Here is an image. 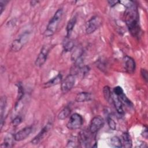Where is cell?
I'll use <instances>...</instances> for the list:
<instances>
[{
    "label": "cell",
    "instance_id": "cell-19",
    "mask_svg": "<svg viewBox=\"0 0 148 148\" xmlns=\"http://www.w3.org/2000/svg\"><path fill=\"white\" fill-rule=\"evenodd\" d=\"M76 23V17H73L68 22L66 25V38H69L73 31V29Z\"/></svg>",
    "mask_w": 148,
    "mask_h": 148
},
{
    "label": "cell",
    "instance_id": "cell-25",
    "mask_svg": "<svg viewBox=\"0 0 148 148\" xmlns=\"http://www.w3.org/2000/svg\"><path fill=\"white\" fill-rule=\"evenodd\" d=\"M79 143L78 139L76 136H72L70 138L67 142L66 147H76L79 145Z\"/></svg>",
    "mask_w": 148,
    "mask_h": 148
},
{
    "label": "cell",
    "instance_id": "cell-9",
    "mask_svg": "<svg viewBox=\"0 0 148 148\" xmlns=\"http://www.w3.org/2000/svg\"><path fill=\"white\" fill-rule=\"evenodd\" d=\"M104 125V120L103 118L100 116H96L94 117L91 120L89 131L92 134H95L98 132Z\"/></svg>",
    "mask_w": 148,
    "mask_h": 148
},
{
    "label": "cell",
    "instance_id": "cell-28",
    "mask_svg": "<svg viewBox=\"0 0 148 148\" xmlns=\"http://www.w3.org/2000/svg\"><path fill=\"white\" fill-rule=\"evenodd\" d=\"M113 92L116 95L119 96L123 93H124V91L120 86H116L113 89Z\"/></svg>",
    "mask_w": 148,
    "mask_h": 148
},
{
    "label": "cell",
    "instance_id": "cell-2",
    "mask_svg": "<svg viewBox=\"0 0 148 148\" xmlns=\"http://www.w3.org/2000/svg\"><path fill=\"white\" fill-rule=\"evenodd\" d=\"M62 14L63 10L61 8L58 9L56 12L54 16L50 20L47 25V27L44 32L43 35L45 37H49L54 34L61 20Z\"/></svg>",
    "mask_w": 148,
    "mask_h": 148
},
{
    "label": "cell",
    "instance_id": "cell-29",
    "mask_svg": "<svg viewBox=\"0 0 148 148\" xmlns=\"http://www.w3.org/2000/svg\"><path fill=\"white\" fill-rule=\"evenodd\" d=\"M9 2V1L6 0H0V14H1L6 6V4Z\"/></svg>",
    "mask_w": 148,
    "mask_h": 148
},
{
    "label": "cell",
    "instance_id": "cell-5",
    "mask_svg": "<svg viewBox=\"0 0 148 148\" xmlns=\"http://www.w3.org/2000/svg\"><path fill=\"white\" fill-rule=\"evenodd\" d=\"M50 50V45H46L42 46L35 62V64L36 66L40 67L45 63V62L47 60Z\"/></svg>",
    "mask_w": 148,
    "mask_h": 148
},
{
    "label": "cell",
    "instance_id": "cell-10",
    "mask_svg": "<svg viewBox=\"0 0 148 148\" xmlns=\"http://www.w3.org/2000/svg\"><path fill=\"white\" fill-rule=\"evenodd\" d=\"M92 134L90 131L82 130L81 131L78 135L77 139L79 144L83 147H88V145L90 144Z\"/></svg>",
    "mask_w": 148,
    "mask_h": 148
},
{
    "label": "cell",
    "instance_id": "cell-17",
    "mask_svg": "<svg viewBox=\"0 0 148 148\" xmlns=\"http://www.w3.org/2000/svg\"><path fill=\"white\" fill-rule=\"evenodd\" d=\"M122 144L123 147H125L127 148L131 147L132 146V139L131 138L130 135L129 134L128 132H124L122 134Z\"/></svg>",
    "mask_w": 148,
    "mask_h": 148
},
{
    "label": "cell",
    "instance_id": "cell-8",
    "mask_svg": "<svg viewBox=\"0 0 148 148\" xmlns=\"http://www.w3.org/2000/svg\"><path fill=\"white\" fill-rule=\"evenodd\" d=\"M52 127V123L49 122L47 123L46 125L40 131V132L31 140V142L32 145L39 144L47 135L49 131Z\"/></svg>",
    "mask_w": 148,
    "mask_h": 148
},
{
    "label": "cell",
    "instance_id": "cell-7",
    "mask_svg": "<svg viewBox=\"0 0 148 148\" xmlns=\"http://www.w3.org/2000/svg\"><path fill=\"white\" fill-rule=\"evenodd\" d=\"M101 18L98 16L92 17L87 22L86 32L87 34H92L101 24Z\"/></svg>",
    "mask_w": 148,
    "mask_h": 148
},
{
    "label": "cell",
    "instance_id": "cell-22",
    "mask_svg": "<svg viewBox=\"0 0 148 148\" xmlns=\"http://www.w3.org/2000/svg\"><path fill=\"white\" fill-rule=\"evenodd\" d=\"M103 94L105 99L107 102H109L110 99H112V93L110 91V88L108 86H105L103 88Z\"/></svg>",
    "mask_w": 148,
    "mask_h": 148
},
{
    "label": "cell",
    "instance_id": "cell-1",
    "mask_svg": "<svg viewBox=\"0 0 148 148\" xmlns=\"http://www.w3.org/2000/svg\"><path fill=\"white\" fill-rule=\"evenodd\" d=\"M125 21L131 34L137 37L140 32V26L139 23V17L137 8L133 3L132 5L126 8L124 13Z\"/></svg>",
    "mask_w": 148,
    "mask_h": 148
},
{
    "label": "cell",
    "instance_id": "cell-12",
    "mask_svg": "<svg viewBox=\"0 0 148 148\" xmlns=\"http://www.w3.org/2000/svg\"><path fill=\"white\" fill-rule=\"evenodd\" d=\"M124 68L126 72L130 74H132L135 72L136 64L134 60L128 56L124 57Z\"/></svg>",
    "mask_w": 148,
    "mask_h": 148
},
{
    "label": "cell",
    "instance_id": "cell-20",
    "mask_svg": "<svg viewBox=\"0 0 148 148\" xmlns=\"http://www.w3.org/2000/svg\"><path fill=\"white\" fill-rule=\"evenodd\" d=\"M71 108L66 106L65 107H64L60 112L58 114V116H57V117L59 120H64L65 119H66L71 114Z\"/></svg>",
    "mask_w": 148,
    "mask_h": 148
},
{
    "label": "cell",
    "instance_id": "cell-27",
    "mask_svg": "<svg viewBox=\"0 0 148 148\" xmlns=\"http://www.w3.org/2000/svg\"><path fill=\"white\" fill-rule=\"evenodd\" d=\"M107 123L110 129L112 130H115L116 129V124L114 120L110 116H108L107 117Z\"/></svg>",
    "mask_w": 148,
    "mask_h": 148
},
{
    "label": "cell",
    "instance_id": "cell-32",
    "mask_svg": "<svg viewBox=\"0 0 148 148\" xmlns=\"http://www.w3.org/2000/svg\"><path fill=\"white\" fill-rule=\"evenodd\" d=\"M108 2L109 3V4L110 5V6H111V7H113V6H115V5H116L117 3H120V1H108Z\"/></svg>",
    "mask_w": 148,
    "mask_h": 148
},
{
    "label": "cell",
    "instance_id": "cell-15",
    "mask_svg": "<svg viewBox=\"0 0 148 148\" xmlns=\"http://www.w3.org/2000/svg\"><path fill=\"white\" fill-rule=\"evenodd\" d=\"M112 100L117 113L120 115H123L124 112L123 108V103L121 102L119 97L115 94H114L113 95H112Z\"/></svg>",
    "mask_w": 148,
    "mask_h": 148
},
{
    "label": "cell",
    "instance_id": "cell-31",
    "mask_svg": "<svg viewBox=\"0 0 148 148\" xmlns=\"http://www.w3.org/2000/svg\"><path fill=\"white\" fill-rule=\"evenodd\" d=\"M140 74L142 77V78L145 80L146 82H147V71L145 69H141L140 70Z\"/></svg>",
    "mask_w": 148,
    "mask_h": 148
},
{
    "label": "cell",
    "instance_id": "cell-26",
    "mask_svg": "<svg viewBox=\"0 0 148 148\" xmlns=\"http://www.w3.org/2000/svg\"><path fill=\"white\" fill-rule=\"evenodd\" d=\"M74 47V42L72 40H66L64 42L63 48L65 51H71Z\"/></svg>",
    "mask_w": 148,
    "mask_h": 148
},
{
    "label": "cell",
    "instance_id": "cell-4",
    "mask_svg": "<svg viewBox=\"0 0 148 148\" xmlns=\"http://www.w3.org/2000/svg\"><path fill=\"white\" fill-rule=\"evenodd\" d=\"M83 124L82 116L77 113L72 114L66 124V127L69 130H75L80 128Z\"/></svg>",
    "mask_w": 148,
    "mask_h": 148
},
{
    "label": "cell",
    "instance_id": "cell-23",
    "mask_svg": "<svg viewBox=\"0 0 148 148\" xmlns=\"http://www.w3.org/2000/svg\"><path fill=\"white\" fill-rule=\"evenodd\" d=\"M17 88H18V93H17V102H16V106L20 102V101L22 99V98H23L24 94V88L23 87L22 84L20 83L17 84Z\"/></svg>",
    "mask_w": 148,
    "mask_h": 148
},
{
    "label": "cell",
    "instance_id": "cell-33",
    "mask_svg": "<svg viewBox=\"0 0 148 148\" xmlns=\"http://www.w3.org/2000/svg\"><path fill=\"white\" fill-rule=\"evenodd\" d=\"M147 135H148V134H147V128L146 127L145 129L143 130V134H142V136L144 138H145L146 139H147Z\"/></svg>",
    "mask_w": 148,
    "mask_h": 148
},
{
    "label": "cell",
    "instance_id": "cell-11",
    "mask_svg": "<svg viewBox=\"0 0 148 148\" xmlns=\"http://www.w3.org/2000/svg\"><path fill=\"white\" fill-rule=\"evenodd\" d=\"M32 131V128L31 126L26 127L21 129V130L17 132L14 135V140L16 141H21L26 139Z\"/></svg>",
    "mask_w": 148,
    "mask_h": 148
},
{
    "label": "cell",
    "instance_id": "cell-30",
    "mask_svg": "<svg viewBox=\"0 0 148 148\" xmlns=\"http://www.w3.org/2000/svg\"><path fill=\"white\" fill-rule=\"evenodd\" d=\"M21 121H22L21 117L19 116H17L12 120V124L14 126H17L19 125L21 123Z\"/></svg>",
    "mask_w": 148,
    "mask_h": 148
},
{
    "label": "cell",
    "instance_id": "cell-6",
    "mask_svg": "<svg viewBox=\"0 0 148 148\" xmlns=\"http://www.w3.org/2000/svg\"><path fill=\"white\" fill-rule=\"evenodd\" d=\"M75 75L71 73L62 80L61 90L63 93H66L73 88L75 83Z\"/></svg>",
    "mask_w": 148,
    "mask_h": 148
},
{
    "label": "cell",
    "instance_id": "cell-21",
    "mask_svg": "<svg viewBox=\"0 0 148 148\" xmlns=\"http://www.w3.org/2000/svg\"><path fill=\"white\" fill-rule=\"evenodd\" d=\"M110 143L113 147L120 148L123 147V144L121 139L117 136H114L110 139Z\"/></svg>",
    "mask_w": 148,
    "mask_h": 148
},
{
    "label": "cell",
    "instance_id": "cell-18",
    "mask_svg": "<svg viewBox=\"0 0 148 148\" xmlns=\"http://www.w3.org/2000/svg\"><path fill=\"white\" fill-rule=\"evenodd\" d=\"M13 140H14V135H9L6 136L3 142L1 145V147H12L13 146Z\"/></svg>",
    "mask_w": 148,
    "mask_h": 148
},
{
    "label": "cell",
    "instance_id": "cell-14",
    "mask_svg": "<svg viewBox=\"0 0 148 148\" xmlns=\"http://www.w3.org/2000/svg\"><path fill=\"white\" fill-rule=\"evenodd\" d=\"M92 99V95L88 92H80L78 93L75 98V100L77 102H84L90 101Z\"/></svg>",
    "mask_w": 148,
    "mask_h": 148
},
{
    "label": "cell",
    "instance_id": "cell-3",
    "mask_svg": "<svg viewBox=\"0 0 148 148\" xmlns=\"http://www.w3.org/2000/svg\"><path fill=\"white\" fill-rule=\"evenodd\" d=\"M30 32L26 31L21 34L18 38L14 40L10 46V50L13 52L20 51L23 47L28 42L29 38Z\"/></svg>",
    "mask_w": 148,
    "mask_h": 148
},
{
    "label": "cell",
    "instance_id": "cell-34",
    "mask_svg": "<svg viewBox=\"0 0 148 148\" xmlns=\"http://www.w3.org/2000/svg\"><path fill=\"white\" fill-rule=\"evenodd\" d=\"M39 2V1H31L30 2V4L31 6H35V5H37V3Z\"/></svg>",
    "mask_w": 148,
    "mask_h": 148
},
{
    "label": "cell",
    "instance_id": "cell-16",
    "mask_svg": "<svg viewBox=\"0 0 148 148\" xmlns=\"http://www.w3.org/2000/svg\"><path fill=\"white\" fill-rule=\"evenodd\" d=\"M1 129L2 128L4 123V113L6 106V97L5 96H2L1 98Z\"/></svg>",
    "mask_w": 148,
    "mask_h": 148
},
{
    "label": "cell",
    "instance_id": "cell-13",
    "mask_svg": "<svg viewBox=\"0 0 148 148\" xmlns=\"http://www.w3.org/2000/svg\"><path fill=\"white\" fill-rule=\"evenodd\" d=\"M62 80V75L61 73L58 74L56 76H55L54 77L51 79L50 80H49L48 82L45 83L43 84V88H49L56 85H57L60 83H61Z\"/></svg>",
    "mask_w": 148,
    "mask_h": 148
},
{
    "label": "cell",
    "instance_id": "cell-24",
    "mask_svg": "<svg viewBox=\"0 0 148 148\" xmlns=\"http://www.w3.org/2000/svg\"><path fill=\"white\" fill-rule=\"evenodd\" d=\"M83 51L80 48H77L76 49L73 53L72 54V60L74 61V62L78 59L82 57V56L83 55Z\"/></svg>",
    "mask_w": 148,
    "mask_h": 148
}]
</instances>
